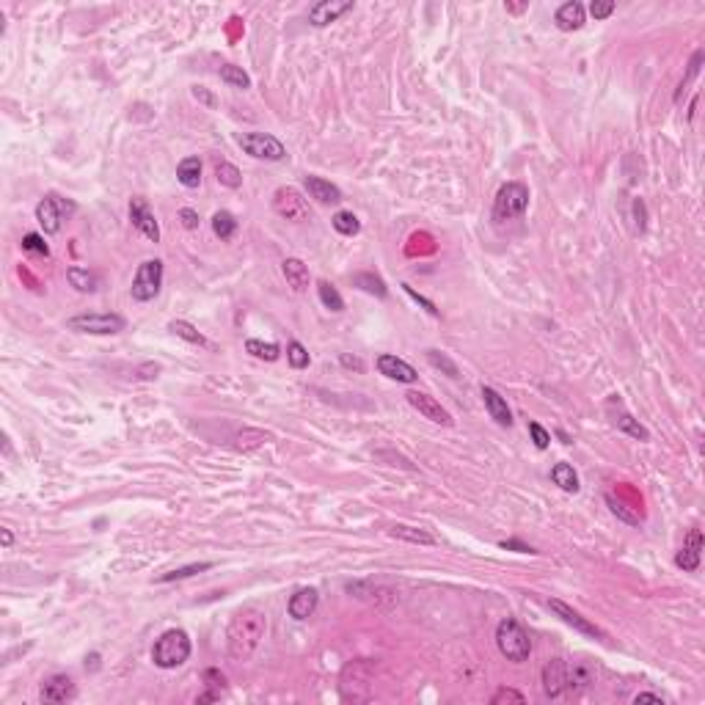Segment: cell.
<instances>
[{
    "label": "cell",
    "mask_w": 705,
    "mask_h": 705,
    "mask_svg": "<svg viewBox=\"0 0 705 705\" xmlns=\"http://www.w3.org/2000/svg\"><path fill=\"white\" fill-rule=\"evenodd\" d=\"M265 636V615L259 609H240L235 612V617L229 620V628H226V647H229V656L237 658V661H245L254 656V650L259 647Z\"/></svg>",
    "instance_id": "6da1fadb"
},
{
    "label": "cell",
    "mask_w": 705,
    "mask_h": 705,
    "mask_svg": "<svg viewBox=\"0 0 705 705\" xmlns=\"http://www.w3.org/2000/svg\"><path fill=\"white\" fill-rule=\"evenodd\" d=\"M190 650H193V645H190L188 631L171 628V631H165V633L155 642V647H152V661H155L160 670H176V667H182V664L190 658Z\"/></svg>",
    "instance_id": "7a4b0ae2"
},
{
    "label": "cell",
    "mask_w": 705,
    "mask_h": 705,
    "mask_svg": "<svg viewBox=\"0 0 705 705\" xmlns=\"http://www.w3.org/2000/svg\"><path fill=\"white\" fill-rule=\"evenodd\" d=\"M496 645L507 661H526L532 653V639L515 617H504L496 626Z\"/></svg>",
    "instance_id": "3957f363"
},
{
    "label": "cell",
    "mask_w": 705,
    "mask_h": 705,
    "mask_svg": "<svg viewBox=\"0 0 705 705\" xmlns=\"http://www.w3.org/2000/svg\"><path fill=\"white\" fill-rule=\"evenodd\" d=\"M529 207V188L524 182H504L493 199V221L504 224L513 218H521Z\"/></svg>",
    "instance_id": "277c9868"
},
{
    "label": "cell",
    "mask_w": 705,
    "mask_h": 705,
    "mask_svg": "<svg viewBox=\"0 0 705 705\" xmlns=\"http://www.w3.org/2000/svg\"><path fill=\"white\" fill-rule=\"evenodd\" d=\"M160 287H163V262L160 259H147L138 265V273L133 279V301L138 304H149L160 295Z\"/></svg>",
    "instance_id": "5b68a950"
},
{
    "label": "cell",
    "mask_w": 705,
    "mask_h": 705,
    "mask_svg": "<svg viewBox=\"0 0 705 705\" xmlns=\"http://www.w3.org/2000/svg\"><path fill=\"white\" fill-rule=\"evenodd\" d=\"M237 144H240V149H242L245 155H251L254 160L279 163V160L287 157L284 144H281L276 135H270V133H242V135L237 138Z\"/></svg>",
    "instance_id": "8992f818"
},
{
    "label": "cell",
    "mask_w": 705,
    "mask_h": 705,
    "mask_svg": "<svg viewBox=\"0 0 705 705\" xmlns=\"http://www.w3.org/2000/svg\"><path fill=\"white\" fill-rule=\"evenodd\" d=\"M273 210L284 218V221H292V224H301V221H309L312 218V210H309V201L304 199V193L292 185H281L276 193H273Z\"/></svg>",
    "instance_id": "52a82bcc"
},
{
    "label": "cell",
    "mask_w": 705,
    "mask_h": 705,
    "mask_svg": "<svg viewBox=\"0 0 705 705\" xmlns=\"http://www.w3.org/2000/svg\"><path fill=\"white\" fill-rule=\"evenodd\" d=\"M75 213V204L72 201H64L61 196L56 193H47L39 204H36V221L42 224V229L47 235H58L61 226H64V218H69Z\"/></svg>",
    "instance_id": "ba28073f"
},
{
    "label": "cell",
    "mask_w": 705,
    "mask_h": 705,
    "mask_svg": "<svg viewBox=\"0 0 705 705\" xmlns=\"http://www.w3.org/2000/svg\"><path fill=\"white\" fill-rule=\"evenodd\" d=\"M69 331L78 333H94V336H110L124 331V317L119 314H78L67 322Z\"/></svg>",
    "instance_id": "9c48e42d"
},
{
    "label": "cell",
    "mask_w": 705,
    "mask_h": 705,
    "mask_svg": "<svg viewBox=\"0 0 705 705\" xmlns=\"http://www.w3.org/2000/svg\"><path fill=\"white\" fill-rule=\"evenodd\" d=\"M405 399H408V405H410L413 410H419L424 419H430V422H436V424H444V427H452V413H449L436 397H430V394H424V392H408L405 394Z\"/></svg>",
    "instance_id": "30bf717a"
},
{
    "label": "cell",
    "mask_w": 705,
    "mask_h": 705,
    "mask_svg": "<svg viewBox=\"0 0 705 705\" xmlns=\"http://www.w3.org/2000/svg\"><path fill=\"white\" fill-rule=\"evenodd\" d=\"M347 11H353V0H320L309 8V22L317 28H325Z\"/></svg>",
    "instance_id": "8fae6325"
},
{
    "label": "cell",
    "mask_w": 705,
    "mask_h": 705,
    "mask_svg": "<svg viewBox=\"0 0 705 705\" xmlns=\"http://www.w3.org/2000/svg\"><path fill=\"white\" fill-rule=\"evenodd\" d=\"M75 695H78V689H75V681L69 675H50L42 683V692H39L42 703H67Z\"/></svg>",
    "instance_id": "7c38bea8"
},
{
    "label": "cell",
    "mask_w": 705,
    "mask_h": 705,
    "mask_svg": "<svg viewBox=\"0 0 705 705\" xmlns=\"http://www.w3.org/2000/svg\"><path fill=\"white\" fill-rule=\"evenodd\" d=\"M130 221H133V226L144 237H149L152 242H160V226H157L155 221V213L149 210V204L144 199H133L130 201Z\"/></svg>",
    "instance_id": "4fadbf2b"
},
{
    "label": "cell",
    "mask_w": 705,
    "mask_h": 705,
    "mask_svg": "<svg viewBox=\"0 0 705 705\" xmlns=\"http://www.w3.org/2000/svg\"><path fill=\"white\" fill-rule=\"evenodd\" d=\"M567 689V664L562 658H551L543 667V695L549 700L562 697V692Z\"/></svg>",
    "instance_id": "5bb4252c"
},
{
    "label": "cell",
    "mask_w": 705,
    "mask_h": 705,
    "mask_svg": "<svg viewBox=\"0 0 705 705\" xmlns=\"http://www.w3.org/2000/svg\"><path fill=\"white\" fill-rule=\"evenodd\" d=\"M378 372L386 375V378H392V381H397V383H416V381H419V372H416L408 361L397 358L392 353L378 356Z\"/></svg>",
    "instance_id": "9a60e30c"
},
{
    "label": "cell",
    "mask_w": 705,
    "mask_h": 705,
    "mask_svg": "<svg viewBox=\"0 0 705 705\" xmlns=\"http://www.w3.org/2000/svg\"><path fill=\"white\" fill-rule=\"evenodd\" d=\"M549 609H554L567 626H573L579 633H587V636H595V639H606V633L601 631V628L595 626V623H590L587 617H581L576 609H570L567 604H562V601H556V598H551L549 601Z\"/></svg>",
    "instance_id": "2e32d148"
},
{
    "label": "cell",
    "mask_w": 705,
    "mask_h": 705,
    "mask_svg": "<svg viewBox=\"0 0 705 705\" xmlns=\"http://www.w3.org/2000/svg\"><path fill=\"white\" fill-rule=\"evenodd\" d=\"M700 554H703V532H700V529H692V532L686 535L681 551L675 554V565L692 573V570L700 567Z\"/></svg>",
    "instance_id": "e0dca14e"
},
{
    "label": "cell",
    "mask_w": 705,
    "mask_h": 705,
    "mask_svg": "<svg viewBox=\"0 0 705 705\" xmlns=\"http://www.w3.org/2000/svg\"><path fill=\"white\" fill-rule=\"evenodd\" d=\"M609 413H612V424L617 427V430H623V433H628L631 438H639V441H650V433L628 413L626 408H623V402L620 399H612L609 402Z\"/></svg>",
    "instance_id": "ac0fdd59"
},
{
    "label": "cell",
    "mask_w": 705,
    "mask_h": 705,
    "mask_svg": "<svg viewBox=\"0 0 705 705\" xmlns=\"http://www.w3.org/2000/svg\"><path fill=\"white\" fill-rule=\"evenodd\" d=\"M317 604H320V592H317L314 587H301V590L290 598L287 612H290V617H295V620H306V617H312L314 615Z\"/></svg>",
    "instance_id": "d6986e66"
},
{
    "label": "cell",
    "mask_w": 705,
    "mask_h": 705,
    "mask_svg": "<svg viewBox=\"0 0 705 705\" xmlns=\"http://www.w3.org/2000/svg\"><path fill=\"white\" fill-rule=\"evenodd\" d=\"M482 402H485L490 419H493L499 427H510V424H513V413H510V408H507V399L496 392V389L482 386Z\"/></svg>",
    "instance_id": "ffe728a7"
},
{
    "label": "cell",
    "mask_w": 705,
    "mask_h": 705,
    "mask_svg": "<svg viewBox=\"0 0 705 705\" xmlns=\"http://www.w3.org/2000/svg\"><path fill=\"white\" fill-rule=\"evenodd\" d=\"M304 185H306L309 196L317 199V201H322V204H336V201H342V190H339L336 185H331L328 179L317 176V174H306V176H304Z\"/></svg>",
    "instance_id": "44dd1931"
},
{
    "label": "cell",
    "mask_w": 705,
    "mask_h": 705,
    "mask_svg": "<svg viewBox=\"0 0 705 705\" xmlns=\"http://www.w3.org/2000/svg\"><path fill=\"white\" fill-rule=\"evenodd\" d=\"M584 6L579 3V0H567V3H562L559 8H556V28L559 31H579L581 25H584Z\"/></svg>",
    "instance_id": "7402d4cb"
},
{
    "label": "cell",
    "mask_w": 705,
    "mask_h": 705,
    "mask_svg": "<svg viewBox=\"0 0 705 705\" xmlns=\"http://www.w3.org/2000/svg\"><path fill=\"white\" fill-rule=\"evenodd\" d=\"M281 270H284V279H287V284H290L295 292H306V290H309V281H312V276H309V267H306L301 259H295V256L284 259Z\"/></svg>",
    "instance_id": "603a6c76"
},
{
    "label": "cell",
    "mask_w": 705,
    "mask_h": 705,
    "mask_svg": "<svg viewBox=\"0 0 705 705\" xmlns=\"http://www.w3.org/2000/svg\"><path fill=\"white\" fill-rule=\"evenodd\" d=\"M389 535L397 538V540H405V543H413V546H436V538L419 526H405V524H394L389 529Z\"/></svg>",
    "instance_id": "cb8c5ba5"
},
{
    "label": "cell",
    "mask_w": 705,
    "mask_h": 705,
    "mask_svg": "<svg viewBox=\"0 0 705 705\" xmlns=\"http://www.w3.org/2000/svg\"><path fill=\"white\" fill-rule=\"evenodd\" d=\"M176 179L179 185L185 188H199L201 185V160L199 157H185L179 165H176Z\"/></svg>",
    "instance_id": "d4e9b609"
},
{
    "label": "cell",
    "mask_w": 705,
    "mask_h": 705,
    "mask_svg": "<svg viewBox=\"0 0 705 705\" xmlns=\"http://www.w3.org/2000/svg\"><path fill=\"white\" fill-rule=\"evenodd\" d=\"M551 479H554V485H559L565 493H576V490H579V474H576V469H573L570 463H556V466L551 469Z\"/></svg>",
    "instance_id": "484cf974"
},
{
    "label": "cell",
    "mask_w": 705,
    "mask_h": 705,
    "mask_svg": "<svg viewBox=\"0 0 705 705\" xmlns=\"http://www.w3.org/2000/svg\"><path fill=\"white\" fill-rule=\"evenodd\" d=\"M353 284H356L358 290L375 295V298H386V295H389L386 281H383L381 276H375V273H356V276H353Z\"/></svg>",
    "instance_id": "4316f807"
},
{
    "label": "cell",
    "mask_w": 705,
    "mask_h": 705,
    "mask_svg": "<svg viewBox=\"0 0 705 705\" xmlns=\"http://www.w3.org/2000/svg\"><path fill=\"white\" fill-rule=\"evenodd\" d=\"M204 683H207V695H201V697H196V703H213V700H218L221 697V692L226 689V678L218 672V670H207L204 672Z\"/></svg>",
    "instance_id": "83f0119b"
},
{
    "label": "cell",
    "mask_w": 705,
    "mask_h": 705,
    "mask_svg": "<svg viewBox=\"0 0 705 705\" xmlns=\"http://www.w3.org/2000/svg\"><path fill=\"white\" fill-rule=\"evenodd\" d=\"M67 281L78 290V292H94L97 290V276L85 267H69L67 270Z\"/></svg>",
    "instance_id": "f1b7e54d"
},
{
    "label": "cell",
    "mask_w": 705,
    "mask_h": 705,
    "mask_svg": "<svg viewBox=\"0 0 705 705\" xmlns=\"http://www.w3.org/2000/svg\"><path fill=\"white\" fill-rule=\"evenodd\" d=\"M317 295H320V301H322L325 309H331L333 314L345 312V301H342V295H339V290H336L333 284L320 281V284H317Z\"/></svg>",
    "instance_id": "f546056e"
},
{
    "label": "cell",
    "mask_w": 705,
    "mask_h": 705,
    "mask_svg": "<svg viewBox=\"0 0 705 705\" xmlns=\"http://www.w3.org/2000/svg\"><path fill=\"white\" fill-rule=\"evenodd\" d=\"M210 567H213V562H193V565H185V567H176V570H168V573L157 576V581L160 584H165V581H182V579H190V576L204 573Z\"/></svg>",
    "instance_id": "4dcf8cb0"
},
{
    "label": "cell",
    "mask_w": 705,
    "mask_h": 705,
    "mask_svg": "<svg viewBox=\"0 0 705 705\" xmlns=\"http://www.w3.org/2000/svg\"><path fill=\"white\" fill-rule=\"evenodd\" d=\"M331 224H333V229L339 232V235L345 237H353L361 232V224H358V218L350 213V210H339L333 218H331Z\"/></svg>",
    "instance_id": "1f68e13d"
},
{
    "label": "cell",
    "mask_w": 705,
    "mask_h": 705,
    "mask_svg": "<svg viewBox=\"0 0 705 705\" xmlns=\"http://www.w3.org/2000/svg\"><path fill=\"white\" fill-rule=\"evenodd\" d=\"M245 350H248L254 358H262V361H276V358L281 356L279 345H273V342H262V339H248V342H245Z\"/></svg>",
    "instance_id": "d6a6232c"
},
{
    "label": "cell",
    "mask_w": 705,
    "mask_h": 705,
    "mask_svg": "<svg viewBox=\"0 0 705 705\" xmlns=\"http://www.w3.org/2000/svg\"><path fill=\"white\" fill-rule=\"evenodd\" d=\"M215 176H218V182L226 185V188H240V185H242L240 168L232 165L229 160H215Z\"/></svg>",
    "instance_id": "836d02e7"
},
{
    "label": "cell",
    "mask_w": 705,
    "mask_h": 705,
    "mask_svg": "<svg viewBox=\"0 0 705 705\" xmlns=\"http://www.w3.org/2000/svg\"><path fill=\"white\" fill-rule=\"evenodd\" d=\"M213 232L221 237V240H232L237 232V218L232 213H226V210L215 213V215H213Z\"/></svg>",
    "instance_id": "e575fe53"
},
{
    "label": "cell",
    "mask_w": 705,
    "mask_h": 705,
    "mask_svg": "<svg viewBox=\"0 0 705 705\" xmlns=\"http://www.w3.org/2000/svg\"><path fill=\"white\" fill-rule=\"evenodd\" d=\"M168 331L174 333V336H179V339H185V342H190V345H207V339L190 325V322H185V320H174V322H168Z\"/></svg>",
    "instance_id": "d590c367"
},
{
    "label": "cell",
    "mask_w": 705,
    "mask_h": 705,
    "mask_svg": "<svg viewBox=\"0 0 705 705\" xmlns=\"http://www.w3.org/2000/svg\"><path fill=\"white\" fill-rule=\"evenodd\" d=\"M218 75L221 80L226 83V85H232V88H251V78L242 72V67H235V64H224L221 69H218Z\"/></svg>",
    "instance_id": "8d00e7d4"
},
{
    "label": "cell",
    "mask_w": 705,
    "mask_h": 705,
    "mask_svg": "<svg viewBox=\"0 0 705 705\" xmlns=\"http://www.w3.org/2000/svg\"><path fill=\"white\" fill-rule=\"evenodd\" d=\"M265 441H267V436H265L262 430H242V433H237L235 447L237 449H242V452H251V449L262 447Z\"/></svg>",
    "instance_id": "74e56055"
},
{
    "label": "cell",
    "mask_w": 705,
    "mask_h": 705,
    "mask_svg": "<svg viewBox=\"0 0 705 705\" xmlns=\"http://www.w3.org/2000/svg\"><path fill=\"white\" fill-rule=\"evenodd\" d=\"M427 361L436 367V370H444L449 378H461V372H458V364L447 356V353H441V350H427Z\"/></svg>",
    "instance_id": "f35d334b"
},
{
    "label": "cell",
    "mask_w": 705,
    "mask_h": 705,
    "mask_svg": "<svg viewBox=\"0 0 705 705\" xmlns=\"http://www.w3.org/2000/svg\"><path fill=\"white\" fill-rule=\"evenodd\" d=\"M287 361H290L295 370H306L312 358H309V350H306L301 342H290V345H287Z\"/></svg>",
    "instance_id": "ab89813d"
},
{
    "label": "cell",
    "mask_w": 705,
    "mask_h": 705,
    "mask_svg": "<svg viewBox=\"0 0 705 705\" xmlns=\"http://www.w3.org/2000/svg\"><path fill=\"white\" fill-rule=\"evenodd\" d=\"M22 251H31V254H39V256H50V245L44 242L42 235H25L22 237Z\"/></svg>",
    "instance_id": "60d3db41"
},
{
    "label": "cell",
    "mask_w": 705,
    "mask_h": 705,
    "mask_svg": "<svg viewBox=\"0 0 705 705\" xmlns=\"http://www.w3.org/2000/svg\"><path fill=\"white\" fill-rule=\"evenodd\" d=\"M524 700H526V697H524L521 692H515V689H507V686H504V689H499V692L490 697V703H493V705H504V703L521 705Z\"/></svg>",
    "instance_id": "b9f144b4"
},
{
    "label": "cell",
    "mask_w": 705,
    "mask_h": 705,
    "mask_svg": "<svg viewBox=\"0 0 705 705\" xmlns=\"http://www.w3.org/2000/svg\"><path fill=\"white\" fill-rule=\"evenodd\" d=\"M529 436H532V441H535L538 449H546L551 444V433L543 424H538V422H529Z\"/></svg>",
    "instance_id": "7bdbcfd3"
},
{
    "label": "cell",
    "mask_w": 705,
    "mask_h": 705,
    "mask_svg": "<svg viewBox=\"0 0 705 705\" xmlns=\"http://www.w3.org/2000/svg\"><path fill=\"white\" fill-rule=\"evenodd\" d=\"M700 64H703V53H695V58H692V64H689V75H686V78L681 80V85H678V88H681V91H678V94H675V99H681V94H683V88H686V85H689V83H692V80L697 78V72H700Z\"/></svg>",
    "instance_id": "ee69618b"
},
{
    "label": "cell",
    "mask_w": 705,
    "mask_h": 705,
    "mask_svg": "<svg viewBox=\"0 0 705 705\" xmlns=\"http://www.w3.org/2000/svg\"><path fill=\"white\" fill-rule=\"evenodd\" d=\"M606 501H609V507H612V513L615 515H620L626 524H631V526H639V515H631L626 510V504H620V501H615V496H606Z\"/></svg>",
    "instance_id": "f6af8a7d"
},
{
    "label": "cell",
    "mask_w": 705,
    "mask_h": 705,
    "mask_svg": "<svg viewBox=\"0 0 705 705\" xmlns=\"http://www.w3.org/2000/svg\"><path fill=\"white\" fill-rule=\"evenodd\" d=\"M612 11H615V3H612V0H592V3H590V14H592L595 19H606Z\"/></svg>",
    "instance_id": "bcb514c9"
},
{
    "label": "cell",
    "mask_w": 705,
    "mask_h": 705,
    "mask_svg": "<svg viewBox=\"0 0 705 705\" xmlns=\"http://www.w3.org/2000/svg\"><path fill=\"white\" fill-rule=\"evenodd\" d=\"M402 290H405V292H408V295H410V298H413V301H416V304H422V306H424V309H427V312L433 314V317H436V314H438V309H436V304H433V301H427V298H424V295H419V292H416V290H413V287H410V284H402Z\"/></svg>",
    "instance_id": "7dc6e473"
},
{
    "label": "cell",
    "mask_w": 705,
    "mask_h": 705,
    "mask_svg": "<svg viewBox=\"0 0 705 705\" xmlns=\"http://www.w3.org/2000/svg\"><path fill=\"white\" fill-rule=\"evenodd\" d=\"M179 221H182V226H185V229H199V213H196V210H190V207L179 210Z\"/></svg>",
    "instance_id": "c3c4849f"
},
{
    "label": "cell",
    "mask_w": 705,
    "mask_h": 705,
    "mask_svg": "<svg viewBox=\"0 0 705 705\" xmlns=\"http://www.w3.org/2000/svg\"><path fill=\"white\" fill-rule=\"evenodd\" d=\"M633 218H636V232H645V201L642 199H633Z\"/></svg>",
    "instance_id": "681fc988"
},
{
    "label": "cell",
    "mask_w": 705,
    "mask_h": 705,
    "mask_svg": "<svg viewBox=\"0 0 705 705\" xmlns=\"http://www.w3.org/2000/svg\"><path fill=\"white\" fill-rule=\"evenodd\" d=\"M339 361H342V367H347V370H356V372H364V361L358 358V356H350V353H342L339 356Z\"/></svg>",
    "instance_id": "f907efd6"
},
{
    "label": "cell",
    "mask_w": 705,
    "mask_h": 705,
    "mask_svg": "<svg viewBox=\"0 0 705 705\" xmlns=\"http://www.w3.org/2000/svg\"><path fill=\"white\" fill-rule=\"evenodd\" d=\"M501 549H515V551H521V554H538L532 546H524V543H518V540H501Z\"/></svg>",
    "instance_id": "816d5d0a"
},
{
    "label": "cell",
    "mask_w": 705,
    "mask_h": 705,
    "mask_svg": "<svg viewBox=\"0 0 705 705\" xmlns=\"http://www.w3.org/2000/svg\"><path fill=\"white\" fill-rule=\"evenodd\" d=\"M633 703H664V697L661 695H650V692H642V695H636L633 697Z\"/></svg>",
    "instance_id": "f5cc1de1"
},
{
    "label": "cell",
    "mask_w": 705,
    "mask_h": 705,
    "mask_svg": "<svg viewBox=\"0 0 705 705\" xmlns=\"http://www.w3.org/2000/svg\"><path fill=\"white\" fill-rule=\"evenodd\" d=\"M0 543H3V549H11V543H14V535H11V529H0Z\"/></svg>",
    "instance_id": "db71d44e"
},
{
    "label": "cell",
    "mask_w": 705,
    "mask_h": 705,
    "mask_svg": "<svg viewBox=\"0 0 705 705\" xmlns=\"http://www.w3.org/2000/svg\"><path fill=\"white\" fill-rule=\"evenodd\" d=\"M193 94H196V97H199V99H204V102H207V105H215V99H213V97H210V94H207V91H204V88H201V85H196V88H193Z\"/></svg>",
    "instance_id": "11a10c76"
},
{
    "label": "cell",
    "mask_w": 705,
    "mask_h": 705,
    "mask_svg": "<svg viewBox=\"0 0 705 705\" xmlns=\"http://www.w3.org/2000/svg\"><path fill=\"white\" fill-rule=\"evenodd\" d=\"M88 667H91V670H97V667H99V656H97V653L85 656V670H88Z\"/></svg>",
    "instance_id": "9f6ffc18"
}]
</instances>
